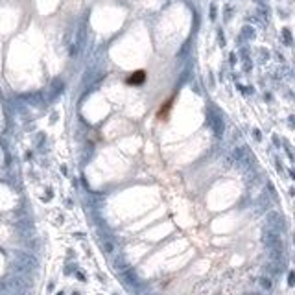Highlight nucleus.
Listing matches in <instances>:
<instances>
[{"label": "nucleus", "instance_id": "1", "mask_svg": "<svg viewBox=\"0 0 295 295\" xmlns=\"http://www.w3.org/2000/svg\"><path fill=\"white\" fill-rule=\"evenodd\" d=\"M144 79H146V72L144 70H137V72H133L127 78V83L129 85H140V83H144Z\"/></svg>", "mask_w": 295, "mask_h": 295}]
</instances>
